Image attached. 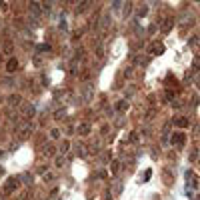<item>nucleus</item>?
<instances>
[{
	"label": "nucleus",
	"mask_w": 200,
	"mask_h": 200,
	"mask_svg": "<svg viewBox=\"0 0 200 200\" xmlns=\"http://www.w3.org/2000/svg\"><path fill=\"white\" fill-rule=\"evenodd\" d=\"M172 122H174V126H178V128H186V126H188V118H186V116H176Z\"/></svg>",
	"instance_id": "nucleus-6"
},
{
	"label": "nucleus",
	"mask_w": 200,
	"mask_h": 200,
	"mask_svg": "<svg viewBox=\"0 0 200 200\" xmlns=\"http://www.w3.org/2000/svg\"><path fill=\"white\" fill-rule=\"evenodd\" d=\"M90 4L88 2H78V12H82V10H86V8H88Z\"/></svg>",
	"instance_id": "nucleus-15"
},
{
	"label": "nucleus",
	"mask_w": 200,
	"mask_h": 200,
	"mask_svg": "<svg viewBox=\"0 0 200 200\" xmlns=\"http://www.w3.org/2000/svg\"><path fill=\"white\" fill-rule=\"evenodd\" d=\"M4 188H6V192H14V190L18 188V178H8L4 182Z\"/></svg>",
	"instance_id": "nucleus-4"
},
{
	"label": "nucleus",
	"mask_w": 200,
	"mask_h": 200,
	"mask_svg": "<svg viewBox=\"0 0 200 200\" xmlns=\"http://www.w3.org/2000/svg\"><path fill=\"white\" fill-rule=\"evenodd\" d=\"M198 60H200V56H198Z\"/></svg>",
	"instance_id": "nucleus-27"
},
{
	"label": "nucleus",
	"mask_w": 200,
	"mask_h": 200,
	"mask_svg": "<svg viewBox=\"0 0 200 200\" xmlns=\"http://www.w3.org/2000/svg\"><path fill=\"white\" fill-rule=\"evenodd\" d=\"M6 68H8V72H14L16 68H18V60L12 56V58H8V62H6Z\"/></svg>",
	"instance_id": "nucleus-8"
},
{
	"label": "nucleus",
	"mask_w": 200,
	"mask_h": 200,
	"mask_svg": "<svg viewBox=\"0 0 200 200\" xmlns=\"http://www.w3.org/2000/svg\"><path fill=\"white\" fill-rule=\"evenodd\" d=\"M0 62H2V56H0Z\"/></svg>",
	"instance_id": "nucleus-26"
},
{
	"label": "nucleus",
	"mask_w": 200,
	"mask_h": 200,
	"mask_svg": "<svg viewBox=\"0 0 200 200\" xmlns=\"http://www.w3.org/2000/svg\"><path fill=\"white\" fill-rule=\"evenodd\" d=\"M150 172H152V170H146V174L142 176V180H148V178H150Z\"/></svg>",
	"instance_id": "nucleus-24"
},
{
	"label": "nucleus",
	"mask_w": 200,
	"mask_h": 200,
	"mask_svg": "<svg viewBox=\"0 0 200 200\" xmlns=\"http://www.w3.org/2000/svg\"><path fill=\"white\" fill-rule=\"evenodd\" d=\"M54 116H56V118H64V116H66V110H64V108H60V110L56 112Z\"/></svg>",
	"instance_id": "nucleus-16"
},
{
	"label": "nucleus",
	"mask_w": 200,
	"mask_h": 200,
	"mask_svg": "<svg viewBox=\"0 0 200 200\" xmlns=\"http://www.w3.org/2000/svg\"><path fill=\"white\" fill-rule=\"evenodd\" d=\"M20 104H22V96L20 94H12L10 98H8V106H12V108L14 106H20Z\"/></svg>",
	"instance_id": "nucleus-5"
},
{
	"label": "nucleus",
	"mask_w": 200,
	"mask_h": 200,
	"mask_svg": "<svg viewBox=\"0 0 200 200\" xmlns=\"http://www.w3.org/2000/svg\"><path fill=\"white\" fill-rule=\"evenodd\" d=\"M150 52L152 54H162L164 52V46L160 44V42H154V48H150Z\"/></svg>",
	"instance_id": "nucleus-10"
},
{
	"label": "nucleus",
	"mask_w": 200,
	"mask_h": 200,
	"mask_svg": "<svg viewBox=\"0 0 200 200\" xmlns=\"http://www.w3.org/2000/svg\"><path fill=\"white\" fill-rule=\"evenodd\" d=\"M34 130V124L32 122H24L20 128H18V138H28Z\"/></svg>",
	"instance_id": "nucleus-2"
},
{
	"label": "nucleus",
	"mask_w": 200,
	"mask_h": 200,
	"mask_svg": "<svg viewBox=\"0 0 200 200\" xmlns=\"http://www.w3.org/2000/svg\"><path fill=\"white\" fill-rule=\"evenodd\" d=\"M44 180H46V182H52V180H54V174H52V172H46V174H44Z\"/></svg>",
	"instance_id": "nucleus-17"
},
{
	"label": "nucleus",
	"mask_w": 200,
	"mask_h": 200,
	"mask_svg": "<svg viewBox=\"0 0 200 200\" xmlns=\"http://www.w3.org/2000/svg\"><path fill=\"white\" fill-rule=\"evenodd\" d=\"M148 32H150V34L156 32V26H154V24H150V26H148Z\"/></svg>",
	"instance_id": "nucleus-23"
},
{
	"label": "nucleus",
	"mask_w": 200,
	"mask_h": 200,
	"mask_svg": "<svg viewBox=\"0 0 200 200\" xmlns=\"http://www.w3.org/2000/svg\"><path fill=\"white\" fill-rule=\"evenodd\" d=\"M136 140H138V134L132 132V134H130V142H136Z\"/></svg>",
	"instance_id": "nucleus-22"
},
{
	"label": "nucleus",
	"mask_w": 200,
	"mask_h": 200,
	"mask_svg": "<svg viewBox=\"0 0 200 200\" xmlns=\"http://www.w3.org/2000/svg\"><path fill=\"white\" fill-rule=\"evenodd\" d=\"M44 154L48 156V158H52V156L56 154V150L52 148V146H44Z\"/></svg>",
	"instance_id": "nucleus-13"
},
{
	"label": "nucleus",
	"mask_w": 200,
	"mask_h": 200,
	"mask_svg": "<svg viewBox=\"0 0 200 200\" xmlns=\"http://www.w3.org/2000/svg\"><path fill=\"white\" fill-rule=\"evenodd\" d=\"M172 26H174V20H172V18H166V20H164V24H162V30H164V32H168Z\"/></svg>",
	"instance_id": "nucleus-12"
},
{
	"label": "nucleus",
	"mask_w": 200,
	"mask_h": 200,
	"mask_svg": "<svg viewBox=\"0 0 200 200\" xmlns=\"http://www.w3.org/2000/svg\"><path fill=\"white\" fill-rule=\"evenodd\" d=\"M20 110H22V114L26 116V118H34V114H36V110H34L32 104H22Z\"/></svg>",
	"instance_id": "nucleus-3"
},
{
	"label": "nucleus",
	"mask_w": 200,
	"mask_h": 200,
	"mask_svg": "<svg viewBox=\"0 0 200 200\" xmlns=\"http://www.w3.org/2000/svg\"><path fill=\"white\" fill-rule=\"evenodd\" d=\"M184 140H186V136H184L182 132H176L174 136H172V142H174L176 146H182V144H184Z\"/></svg>",
	"instance_id": "nucleus-7"
},
{
	"label": "nucleus",
	"mask_w": 200,
	"mask_h": 200,
	"mask_svg": "<svg viewBox=\"0 0 200 200\" xmlns=\"http://www.w3.org/2000/svg\"><path fill=\"white\" fill-rule=\"evenodd\" d=\"M50 136H52V138H60V130H50Z\"/></svg>",
	"instance_id": "nucleus-18"
},
{
	"label": "nucleus",
	"mask_w": 200,
	"mask_h": 200,
	"mask_svg": "<svg viewBox=\"0 0 200 200\" xmlns=\"http://www.w3.org/2000/svg\"><path fill=\"white\" fill-rule=\"evenodd\" d=\"M114 108H116V110H118V112H124V110H126V108H128V102H126V100H118Z\"/></svg>",
	"instance_id": "nucleus-9"
},
{
	"label": "nucleus",
	"mask_w": 200,
	"mask_h": 200,
	"mask_svg": "<svg viewBox=\"0 0 200 200\" xmlns=\"http://www.w3.org/2000/svg\"><path fill=\"white\" fill-rule=\"evenodd\" d=\"M184 178H186L188 190H196V188H198V176H196L192 170H186V172H184Z\"/></svg>",
	"instance_id": "nucleus-1"
},
{
	"label": "nucleus",
	"mask_w": 200,
	"mask_h": 200,
	"mask_svg": "<svg viewBox=\"0 0 200 200\" xmlns=\"http://www.w3.org/2000/svg\"><path fill=\"white\" fill-rule=\"evenodd\" d=\"M2 6H4V2H0V8H2Z\"/></svg>",
	"instance_id": "nucleus-25"
},
{
	"label": "nucleus",
	"mask_w": 200,
	"mask_h": 200,
	"mask_svg": "<svg viewBox=\"0 0 200 200\" xmlns=\"http://www.w3.org/2000/svg\"><path fill=\"white\" fill-rule=\"evenodd\" d=\"M146 12H148V6H142V8H140V12H138V16H144Z\"/></svg>",
	"instance_id": "nucleus-19"
},
{
	"label": "nucleus",
	"mask_w": 200,
	"mask_h": 200,
	"mask_svg": "<svg viewBox=\"0 0 200 200\" xmlns=\"http://www.w3.org/2000/svg\"><path fill=\"white\" fill-rule=\"evenodd\" d=\"M174 98V92L172 90H166V100H172Z\"/></svg>",
	"instance_id": "nucleus-20"
},
{
	"label": "nucleus",
	"mask_w": 200,
	"mask_h": 200,
	"mask_svg": "<svg viewBox=\"0 0 200 200\" xmlns=\"http://www.w3.org/2000/svg\"><path fill=\"white\" fill-rule=\"evenodd\" d=\"M90 132V124H80V126H78V134H82V136H84V134H88Z\"/></svg>",
	"instance_id": "nucleus-11"
},
{
	"label": "nucleus",
	"mask_w": 200,
	"mask_h": 200,
	"mask_svg": "<svg viewBox=\"0 0 200 200\" xmlns=\"http://www.w3.org/2000/svg\"><path fill=\"white\" fill-rule=\"evenodd\" d=\"M38 50H46V52H48V50H50V46H48V44H42V46L38 44Z\"/></svg>",
	"instance_id": "nucleus-21"
},
{
	"label": "nucleus",
	"mask_w": 200,
	"mask_h": 200,
	"mask_svg": "<svg viewBox=\"0 0 200 200\" xmlns=\"http://www.w3.org/2000/svg\"><path fill=\"white\" fill-rule=\"evenodd\" d=\"M68 148H70V142H66V140H64V142L60 144V152L64 154V152H68Z\"/></svg>",
	"instance_id": "nucleus-14"
}]
</instances>
